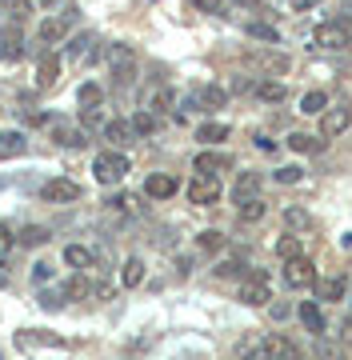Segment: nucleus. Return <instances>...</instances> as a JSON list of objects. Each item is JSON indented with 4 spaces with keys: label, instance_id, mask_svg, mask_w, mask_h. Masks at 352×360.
<instances>
[{
    "label": "nucleus",
    "instance_id": "1",
    "mask_svg": "<svg viewBox=\"0 0 352 360\" xmlns=\"http://www.w3.org/2000/svg\"><path fill=\"white\" fill-rule=\"evenodd\" d=\"M316 44L325 52H344L352 49V16H340V20H325L316 28Z\"/></svg>",
    "mask_w": 352,
    "mask_h": 360
},
{
    "label": "nucleus",
    "instance_id": "2",
    "mask_svg": "<svg viewBox=\"0 0 352 360\" xmlns=\"http://www.w3.org/2000/svg\"><path fill=\"white\" fill-rule=\"evenodd\" d=\"M92 176L100 180V184H120V180L129 176V156L120 153V148L96 153V160H92Z\"/></svg>",
    "mask_w": 352,
    "mask_h": 360
},
{
    "label": "nucleus",
    "instance_id": "3",
    "mask_svg": "<svg viewBox=\"0 0 352 360\" xmlns=\"http://www.w3.org/2000/svg\"><path fill=\"white\" fill-rule=\"evenodd\" d=\"M273 300V292H268V272L256 269L248 272V281L240 284V304H248V309H264Z\"/></svg>",
    "mask_w": 352,
    "mask_h": 360
},
{
    "label": "nucleus",
    "instance_id": "4",
    "mask_svg": "<svg viewBox=\"0 0 352 360\" xmlns=\"http://www.w3.org/2000/svg\"><path fill=\"white\" fill-rule=\"evenodd\" d=\"M105 60H108V68H112V80H117V84H129V80L136 77V60H132L129 44H108Z\"/></svg>",
    "mask_w": 352,
    "mask_h": 360
},
{
    "label": "nucleus",
    "instance_id": "5",
    "mask_svg": "<svg viewBox=\"0 0 352 360\" xmlns=\"http://www.w3.org/2000/svg\"><path fill=\"white\" fill-rule=\"evenodd\" d=\"M188 200L200 205V208L216 205V200H221V176H200V172H196V176L188 180Z\"/></svg>",
    "mask_w": 352,
    "mask_h": 360
},
{
    "label": "nucleus",
    "instance_id": "6",
    "mask_svg": "<svg viewBox=\"0 0 352 360\" xmlns=\"http://www.w3.org/2000/svg\"><path fill=\"white\" fill-rule=\"evenodd\" d=\"M285 284L288 288H313L316 284V269L308 257H288L285 260Z\"/></svg>",
    "mask_w": 352,
    "mask_h": 360
},
{
    "label": "nucleus",
    "instance_id": "7",
    "mask_svg": "<svg viewBox=\"0 0 352 360\" xmlns=\"http://www.w3.org/2000/svg\"><path fill=\"white\" fill-rule=\"evenodd\" d=\"M352 129V108H344V104H337V108H325L320 112V136L325 141H332V136H340V132Z\"/></svg>",
    "mask_w": 352,
    "mask_h": 360
},
{
    "label": "nucleus",
    "instance_id": "8",
    "mask_svg": "<svg viewBox=\"0 0 352 360\" xmlns=\"http://www.w3.org/2000/svg\"><path fill=\"white\" fill-rule=\"evenodd\" d=\"M40 200H44V205L80 200V184H72V180H48V184H40Z\"/></svg>",
    "mask_w": 352,
    "mask_h": 360
},
{
    "label": "nucleus",
    "instance_id": "9",
    "mask_svg": "<svg viewBox=\"0 0 352 360\" xmlns=\"http://www.w3.org/2000/svg\"><path fill=\"white\" fill-rule=\"evenodd\" d=\"M296 316H300V324H304V328H308L313 336H325V333H328V328H325V309H320V300H300Z\"/></svg>",
    "mask_w": 352,
    "mask_h": 360
},
{
    "label": "nucleus",
    "instance_id": "10",
    "mask_svg": "<svg viewBox=\"0 0 352 360\" xmlns=\"http://www.w3.org/2000/svg\"><path fill=\"white\" fill-rule=\"evenodd\" d=\"M236 360H268V340L261 333H248L236 340Z\"/></svg>",
    "mask_w": 352,
    "mask_h": 360
},
{
    "label": "nucleus",
    "instance_id": "11",
    "mask_svg": "<svg viewBox=\"0 0 352 360\" xmlns=\"http://www.w3.org/2000/svg\"><path fill=\"white\" fill-rule=\"evenodd\" d=\"M176 188H181V180L169 176V172H152V176L144 180V193L152 196V200H169V196H176Z\"/></svg>",
    "mask_w": 352,
    "mask_h": 360
},
{
    "label": "nucleus",
    "instance_id": "12",
    "mask_svg": "<svg viewBox=\"0 0 352 360\" xmlns=\"http://www.w3.org/2000/svg\"><path fill=\"white\" fill-rule=\"evenodd\" d=\"M60 80V56L56 52H40L37 60V89H53Z\"/></svg>",
    "mask_w": 352,
    "mask_h": 360
},
{
    "label": "nucleus",
    "instance_id": "13",
    "mask_svg": "<svg viewBox=\"0 0 352 360\" xmlns=\"http://www.w3.org/2000/svg\"><path fill=\"white\" fill-rule=\"evenodd\" d=\"M261 172H240V176H236V184H233V200L236 205H245V200H256V196H261Z\"/></svg>",
    "mask_w": 352,
    "mask_h": 360
},
{
    "label": "nucleus",
    "instance_id": "14",
    "mask_svg": "<svg viewBox=\"0 0 352 360\" xmlns=\"http://www.w3.org/2000/svg\"><path fill=\"white\" fill-rule=\"evenodd\" d=\"M264 340H268V360H300V348L292 345L288 336H280V333H268Z\"/></svg>",
    "mask_w": 352,
    "mask_h": 360
},
{
    "label": "nucleus",
    "instance_id": "15",
    "mask_svg": "<svg viewBox=\"0 0 352 360\" xmlns=\"http://www.w3.org/2000/svg\"><path fill=\"white\" fill-rule=\"evenodd\" d=\"M96 37H92V32H80L77 40H72V44H68V56H72V60H80V65H84V60H96Z\"/></svg>",
    "mask_w": 352,
    "mask_h": 360
},
{
    "label": "nucleus",
    "instance_id": "16",
    "mask_svg": "<svg viewBox=\"0 0 352 360\" xmlns=\"http://www.w3.org/2000/svg\"><path fill=\"white\" fill-rule=\"evenodd\" d=\"M224 104H228V89L221 84H204L196 92V108H224Z\"/></svg>",
    "mask_w": 352,
    "mask_h": 360
},
{
    "label": "nucleus",
    "instance_id": "17",
    "mask_svg": "<svg viewBox=\"0 0 352 360\" xmlns=\"http://www.w3.org/2000/svg\"><path fill=\"white\" fill-rule=\"evenodd\" d=\"M193 168L200 172V176H221L224 168H228V160H224L221 153H200V156L193 160Z\"/></svg>",
    "mask_w": 352,
    "mask_h": 360
},
{
    "label": "nucleus",
    "instance_id": "18",
    "mask_svg": "<svg viewBox=\"0 0 352 360\" xmlns=\"http://www.w3.org/2000/svg\"><path fill=\"white\" fill-rule=\"evenodd\" d=\"M316 292H320V300H325V304H332V300H344V292H348V281H344V276L316 281Z\"/></svg>",
    "mask_w": 352,
    "mask_h": 360
},
{
    "label": "nucleus",
    "instance_id": "19",
    "mask_svg": "<svg viewBox=\"0 0 352 360\" xmlns=\"http://www.w3.org/2000/svg\"><path fill=\"white\" fill-rule=\"evenodd\" d=\"M325 136H313V132H292L288 136V148L292 153H325Z\"/></svg>",
    "mask_w": 352,
    "mask_h": 360
},
{
    "label": "nucleus",
    "instance_id": "20",
    "mask_svg": "<svg viewBox=\"0 0 352 360\" xmlns=\"http://www.w3.org/2000/svg\"><path fill=\"white\" fill-rule=\"evenodd\" d=\"M53 136L65 144V148H84V144H89V136H84L80 129H68L65 120H56V124H53Z\"/></svg>",
    "mask_w": 352,
    "mask_h": 360
},
{
    "label": "nucleus",
    "instance_id": "21",
    "mask_svg": "<svg viewBox=\"0 0 352 360\" xmlns=\"http://www.w3.org/2000/svg\"><path fill=\"white\" fill-rule=\"evenodd\" d=\"M16 245L44 248V245H48V229H44V224H25V229H20V236H16Z\"/></svg>",
    "mask_w": 352,
    "mask_h": 360
},
{
    "label": "nucleus",
    "instance_id": "22",
    "mask_svg": "<svg viewBox=\"0 0 352 360\" xmlns=\"http://www.w3.org/2000/svg\"><path fill=\"white\" fill-rule=\"evenodd\" d=\"M105 136L112 144H120V148H124V144H132V136H136V132H132V120H108Z\"/></svg>",
    "mask_w": 352,
    "mask_h": 360
},
{
    "label": "nucleus",
    "instance_id": "23",
    "mask_svg": "<svg viewBox=\"0 0 352 360\" xmlns=\"http://www.w3.org/2000/svg\"><path fill=\"white\" fill-rule=\"evenodd\" d=\"M25 132H0V160H8V156H20L25 153Z\"/></svg>",
    "mask_w": 352,
    "mask_h": 360
},
{
    "label": "nucleus",
    "instance_id": "24",
    "mask_svg": "<svg viewBox=\"0 0 352 360\" xmlns=\"http://www.w3.org/2000/svg\"><path fill=\"white\" fill-rule=\"evenodd\" d=\"M120 284H124V288H136V284H144V260H141V257H129V260H124Z\"/></svg>",
    "mask_w": 352,
    "mask_h": 360
},
{
    "label": "nucleus",
    "instance_id": "25",
    "mask_svg": "<svg viewBox=\"0 0 352 360\" xmlns=\"http://www.w3.org/2000/svg\"><path fill=\"white\" fill-rule=\"evenodd\" d=\"M196 141H204V144L228 141V124H221V120H209V124H200V129H196Z\"/></svg>",
    "mask_w": 352,
    "mask_h": 360
},
{
    "label": "nucleus",
    "instance_id": "26",
    "mask_svg": "<svg viewBox=\"0 0 352 360\" xmlns=\"http://www.w3.org/2000/svg\"><path fill=\"white\" fill-rule=\"evenodd\" d=\"M65 32H68V20L48 16V20L40 25V44H56V40H65Z\"/></svg>",
    "mask_w": 352,
    "mask_h": 360
},
{
    "label": "nucleus",
    "instance_id": "27",
    "mask_svg": "<svg viewBox=\"0 0 352 360\" xmlns=\"http://www.w3.org/2000/svg\"><path fill=\"white\" fill-rule=\"evenodd\" d=\"M245 32H248L252 40H264V44H280V32H276L273 25H264V20H248Z\"/></svg>",
    "mask_w": 352,
    "mask_h": 360
},
{
    "label": "nucleus",
    "instance_id": "28",
    "mask_svg": "<svg viewBox=\"0 0 352 360\" xmlns=\"http://www.w3.org/2000/svg\"><path fill=\"white\" fill-rule=\"evenodd\" d=\"M285 224H288V229H292V232H308V229H313V217H308L304 208L288 205V208H285Z\"/></svg>",
    "mask_w": 352,
    "mask_h": 360
},
{
    "label": "nucleus",
    "instance_id": "29",
    "mask_svg": "<svg viewBox=\"0 0 352 360\" xmlns=\"http://www.w3.org/2000/svg\"><path fill=\"white\" fill-rule=\"evenodd\" d=\"M325 108H328V96H325V92H304V96H300V112L320 116Z\"/></svg>",
    "mask_w": 352,
    "mask_h": 360
},
{
    "label": "nucleus",
    "instance_id": "30",
    "mask_svg": "<svg viewBox=\"0 0 352 360\" xmlns=\"http://www.w3.org/2000/svg\"><path fill=\"white\" fill-rule=\"evenodd\" d=\"M224 245H228V240H224V232H216V229H209V232L196 236V248H200V252H221Z\"/></svg>",
    "mask_w": 352,
    "mask_h": 360
},
{
    "label": "nucleus",
    "instance_id": "31",
    "mask_svg": "<svg viewBox=\"0 0 352 360\" xmlns=\"http://www.w3.org/2000/svg\"><path fill=\"white\" fill-rule=\"evenodd\" d=\"M256 96L268 101V104H276V101H285V96H288V89H285V84H276V80H261V84H256Z\"/></svg>",
    "mask_w": 352,
    "mask_h": 360
},
{
    "label": "nucleus",
    "instance_id": "32",
    "mask_svg": "<svg viewBox=\"0 0 352 360\" xmlns=\"http://www.w3.org/2000/svg\"><path fill=\"white\" fill-rule=\"evenodd\" d=\"M264 212H268V205H264L261 196L240 205V220H245V224H256V220H264Z\"/></svg>",
    "mask_w": 352,
    "mask_h": 360
},
{
    "label": "nucleus",
    "instance_id": "33",
    "mask_svg": "<svg viewBox=\"0 0 352 360\" xmlns=\"http://www.w3.org/2000/svg\"><path fill=\"white\" fill-rule=\"evenodd\" d=\"M65 264H72V269H89L92 264V252L84 245H68L65 248Z\"/></svg>",
    "mask_w": 352,
    "mask_h": 360
},
{
    "label": "nucleus",
    "instance_id": "34",
    "mask_svg": "<svg viewBox=\"0 0 352 360\" xmlns=\"http://www.w3.org/2000/svg\"><path fill=\"white\" fill-rule=\"evenodd\" d=\"M92 292V284L84 281V276H72V281L60 288V296H68V300H80V296H89Z\"/></svg>",
    "mask_w": 352,
    "mask_h": 360
},
{
    "label": "nucleus",
    "instance_id": "35",
    "mask_svg": "<svg viewBox=\"0 0 352 360\" xmlns=\"http://www.w3.org/2000/svg\"><path fill=\"white\" fill-rule=\"evenodd\" d=\"M100 101H105V89L100 84H80V104L84 108H100Z\"/></svg>",
    "mask_w": 352,
    "mask_h": 360
},
{
    "label": "nucleus",
    "instance_id": "36",
    "mask_svg": "<svg viewBox=\"0 0 352 360\" xmlns=\"http://www.w3.org/2000/svg\"><path fill=\"white\" fill-rule=\"evenodd\" d=\"M132 132H136V136L157 132V116H152V112H136V116H132Z\"/></svg>",
    "mask_w": 352,
    "mask_h": 360
},
{
    "label": "nucleus",
    "instance_id": "37",
    "mask_svg": "<svg viewBox=\"0 0 352 360\" xmlns=\"http://www.w3.org/2000/svg\"><path fill=\"white\" fill-rule=\"evenodd\" d=\"M20 56H25V49H20V40L16 37L0 40V60H20Z\"/></svg>",
    "mask_w": 352,
    "mask_h": 360
},
{
    "label": "nucleus",
    "instance_id": "38",
    "mask_svg": "<svg viewBox=\"0 0 352 360\" xmlns=\"http://www.w3.org/2000/svg\"><path fill=\"white\" fill-rule=\"evenodd\" d=\"M276 252H280V257H300V236H280V240H276Z\"/></svg>",
    "mask_w": 352,
    "mask_h": 360
},
{
    "label": "nucleus",
    "instance_id": "39",
    "mask_svg": "<svg viewBox=\"0 0 352 360\" xmlns=\"http://www.w3.org/2000/svg\"><path fill=\"white\" fill-rule=\"evenodd\" d=\"M0 8H8L16 20H28V13H32V4H28V0H0Z\"/></svg>",
    "mask_w": 352,
    "mask_h": 360
},
{
    "label": "nucleus",
    "instance_id": "40",
    "mask_svg": "<svg viewBox=\"0 0 352 360\" xmlns=\"http://www.w3.org/2000/svg\"><path fill=\"white\" fill-rule=\"evenodd\" d=\"M216 276H221V281H228V276H245V264H240V260H221V264H216Z\"/></svg>",
    "mask_w": 352,
    "mask_h": 360
},
{
    "label": "nucleus",
    "instance_id": "41",
    "mask_svg": "<svg viewBox=\"0 0 352 360\" xmlns=\"http://www.w3.org/2000/svg\"><path fill=\"white\" fill-rule=\"evenodd\" d=\"M13 245H16V236H13V229L8 224H0V260L13 252Z\"/></svg>",
    "mask_w": 352,
    "mask_h": 360
},
{
    "label": "nucleus",
    "instance_id": "42",
    "mask_svg": "<svg viewBox=\"0 0 352 360\" xmlns=\"http://www.w3.org/2000/svg\"><path fill=\"white\" fill-rule=\"evenodd\" d=\"M300 176H304V172H300L296 165H288V168H276V180H280V184H300Z\"/></svg>",
    "mask_w": 352,
    "mask_h": 360
},
{
    "label": "nucleus",
    "instance_id": "43",
    "mask_svg": "<svg viewBox=\"0 0 352 360\" xmlns=\"http://www.w3.org/2000/svg\"><path fill=\"white\" fill-rule=\"evenodd\" d=\"M80 120H84V129H105V124H108L96 108H84V116H80Z\"/></svg>",
    "mask_w": 352,
    "mask_h": 360
},
{
    "label": "nucleus",
    "instance_id": "44",
    "mask_svg": "<svg viewBox=\"0 0 352 360\" xmlns=\"http://www.w3.org/2000/svg\"><path fill=\"white\" fill-rule=\"evenodd\" d=\"M193 4L200 8V13H212V16L224 13V0H193Z\"/></svg>",
    "mask_w": 352,
    "mask_h": 360
},
{
    "label": "nucleus",
    "instance_id": "45",
    "mask_svg": "<svg viewBox=\"0 0 352 360\" xmlns=\"http://www.w3.org/2000/svg\"><path fill=\"white\" fill-rule=\"evenodd\" d=\"M316 360H340V348H332L325 340V336H320V348H316Z\"/></svg>",
    "mask_w": 352,
    "mask_h": 360
},
{
    "label": "nucleus",
    "instance_id": "46",
    "mask_svg": "<svg viewBox=\"0 0 352 360\" xmlns=\"http://www.w3.org/2000/svg\"><path fill=\"white\" fill-rule=\"evenodd\" d=\"M169 104H172V92H169V89H164V92H157V101H152V108H169Z\"/></svg>",
    "mask_w": 352,
    "mask_h": 360
},
{
    "label": "nucleus",
    "instance_id": "47",
    "mask_svg": "<svg viewBox=\"0 0 352 360\" xmlns=\"http://www.w3.org/2000/svg\"><path fill=\"white\" fill-rule=\"evenodd\" d=\"M316 4H320V0H292V8H296V13H308V8H316Z\"/></svg>",
    "mask_w": 352,
    "mask_h": 360
},
{
    "label": "nucleus",
    "instance_id": "48",
    "mask_svg": "<svg viewBox=\"0 0 352 360\" xmlns=\"http://www.w3.org/2000/svg\"><path fill=\"white\" fill-rule=\"evenodd\" d=\"M340 340H344V345H352V316L340 324Z\"/></svg>",
    "mask_w": 352,
    "mask_h": 360
},
{
    "label": "nucleus",
    "instance_id": "49",
    "mask_svg": "<svg viewBox=\"0 0 352 360\" xmlns=\"http://www.w3.org/2000/svg\"><path fill=\"white\" fill-rule=\"evenodd\" d=\"M53 276V264H37V281H48Z\"/></svg>",
    "mask_w": 352,
    "mask_h": 360
},
{
    "label": "nucleus",
    "instance_id": "50",
    "mask_svg": "<svg viewBox=\"0 0 352 360\" xmlns=\"http://www.w3.org/2000/svg\"><path fill=\"white\" fill-rule=\"evenodd\" d=\"M256 148H261V153H273L276 144H273V141H268V136H256Z\"/></svg>",
    "mask_w": 352,
    "mask_h": 360
},
{
    "label": "nucleus",
    "instance_id": "51",
    "mask_svg": "<svg viewBox=\"0 0 352 360\" xmlns=\"http://www.w3.org/2000/svg\"><path fill=\"white\" fill-rule=\"evenodd\" d=\"M248 89H252V80H245V77L233 80V92H248Z\"/></svg>",
    "mask_w": 352,
    "mask_h": 360
},
{
    "label": "nucleus",
    "instance_id": "52",
    "mask_svg": "<svg viewBox=\"0 0 352 360\" xmlns=\"http://www.w3.org/2000/svg\"><path fill=\"white\" fill-rule=\"evenodd\" d=\"M4 284H8V276H4V269H0V288H4Z\"/></svg>",
    "mask_w": 352,
    "mask_h": 360
},
{
    "label": "nucleus",
    "instance_id": "53",
    "mask_svg": "<svg viewBox=\"0 0 352 360\" xmlns=\"http://www.w3.org/2000/svg\"><path fill=\"white\" fill-rule=\"evenodd\" d=\"M44 4H48V8H56V4H60V0H44Z\"/></svg>",
    "mask_w": 352,
    "mask_h": 360
},
{
    "label": "nucleus",
    "instance_id": "54",
    "mask_svg": "<svg viewBox=\"0 0 352 360\" xmlns=\"http://www.w3.org/2000/svg\"><path fill=\"white\" fill-rule=\"evenodd\" d=\"M348 8H352V0H348Z\"/></svg>",
    "mask_w": 352,
    "mask_h": 360
}]
</instances>
